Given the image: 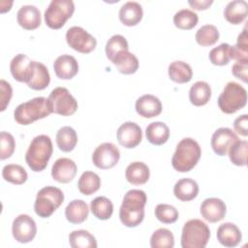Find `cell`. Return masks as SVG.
<instances>
[{"mask_svg":"<svg viewBox=\"0 0 248 248\" xmlns=\"http://www.w3.org/2000/svg\"><path fill=\"white\" fill-rule=\"evenodd\" d=\"M147 197L144 191L140 189L129 190L122 201L119 208V219L128 228L139 226L144 218V206Z\"/></svg>","mask_w":248,"mask_h":248,"instance_id":"obj_1","label":"cell"},{"mask_svg":"<svg viewBox=\"0 0 248 248\" xmlns=\"http://www.w3.org/2000/svg\"><path fill=\"white\" fill-rule=\"evenodd\" d=\"M201 155L202 149L198 141L192 138H184L176 145L171 158V165L175 170L187 172L194 169Z\"/></svg>","mask_w":248,"mask_h":248,"instance_id":"obj_2","label":"cell"},{"mask_svg":"<svg viewBox=\"0 0 248 248\" xmlns=\"http://www.w3.org/2000/svg\"><path fill=\"white\" fill-rule=\"evenodd\" d=\"M52 151L50 138L46 135H39L31 140L25 153V162L33 171H42L46 168Z\"/></svg>","mask_w":248,"mask_h":248,"instance_id":"obj_3","label":"cell"},{"mask_svg":"<svg viewBox=\"0 0 248 248\" xmlns=\"http://www.w3.org/2000/svg\"><path fill=\"white\" fill-rule=\"evenodd\" d=\"M52 113L49 102L45 97H36L21 103L14 110V118L20 125H29Z\"/></svg>","mask_w":248,"mask_h":248,"instance_id":"obj_4","label":"cell"},{"mask_svg":"<svg viewBox=\"0 0 248 248\" xmlns=\"http://www.w3.org/2000/svg\"><path fill=\"white\" fill-rule=\"evenodd\" d=\"M219 108L228 114L236 112L247 103V91L239 83L229 81L218 97Z\"/></svg>","mask_w":248,"mask_h":248,"instance_id":"obj_5","label":"cell"},{"mask_svg":"<svg viewBox=\"0 0 248 248\" xmlns=\"http://www.w3.org/2000/svg\"><path fill=\"white\" fill-rule=\"evenodd\" d=\"M210 237L208 226L200 219L187 221L181 232L182 248H204Z\"/></svg>","mask_w":248,"mask_h":248,"instance_id":"obj_6","label":"cell"},{"mask_svg":"<svg viewBox=\"0 0 248 248\" xmlns=\"http://www.w3.org/2000/svg\"><path fill=\"white\" fill-rule=\"evenodd\" d=\"M63 192L54 186H46L42 188L34 202L35 213L42 218H48L63 203Z\"/></svg>","mask_w":248,"mask_h":248,"instance_id":"obj_7","label":"cell"},{"mask_svg":"<svg viewBox=\"0 0 248 248\" xmlns=\"http://www.w3.org/2000/svg\"><path fill=\"white\" fill-rule=\"evenodd\" d=\"M74 12L75 4L72 0H51L45 11V22L51 29H60Z\"/></svg>","mask_w":248,"mask_h":248,"instance_id":"obj_8","label":"cell"},{"mask_svg":"<svg viewBox=\"0 0 248 248\" xmlns=\"http://www.w3.org/2000/svg\"><path fill=\"white\" fill-rule=\"evenodd\" d=\"M47 100L52 112L62 116H70L78 109L76 98L65 87H55L52 89Z\"/></svg>","mask_w":248,"mask_h":248,"instance_id":"obj_9","label":"cell"},{"mask_svg":"<svg viewBox=\"0 0 248 248\" xmlns=\"http://www.w3.org/2000/svg\"><path fill=\"white\" fill-rule=\"evenodd\" d=\"M66 41L70 47L80 53H89L97 46L96 39L80 26H72L66 32Z\"/></svg>","mask_w":248,"mask_h":248,"instance_id":"obj_10","label":"cell"},{"mask_svg":"<svg viewBox=\"0 0 248 248\" xmlns=\"http://www.w3.org/2000/svg\"><path fill=\"white\" fill-rule=\"evenodd\" d=\"M120 151L111 142H104L98 145L93 154H92V162L93 164L101 169L108 170L113 168L119 161Z\"/></svg>","mask_w":248,"mask_h":248,"instance_id":"obj_11","label":"cell"},{"mask_svg":"<svg viewBox=\"0 0 248 248\" xmlns=\"http://www.w3.org/2000/svg\"><path fill=\"white\" fill-rule=\"evenodd\" d=\"M14 238L19 243H28L34 239L37 233V226L34 219L27 214L16 216L12 224Z\"/></svg>","mask_w":248,"mask_h":248,"instance_id":"obj_12","label":"cell"},{"mask_svg":"<svg viewBox=\"0 0 248 248\" xmlns=\"http://www.w3.org/2000/svg\"><path fill=\"white\" fill-rule=\"evenodd\" d=\"M117 140L125 148L138 146L142 140L141 128L135 122L127 121L121 124L116 132Z\"/></svg>","mask_w":248,"mask_h":248,"instance_id":"obj_13","label":"cell"},{"mask_svg":"<svg viewBox=\"0 0 248 248\" xmlns=\"http://www.w3.org/2000/svg\"><path fill=\"white\" fill-rule=\"evenodd\" d=\"M34 62L23 53L16 54L10 63V71L13 78L19 82H28L34 69Z\"/></svg>","mask_w":248,"mask_h":248,"instance_id":"obj_14","label":"cell"},{"mask_svg":"<svg viewBox=\"0 0 248 248\" xmlns=\"http://www.w3.org/2000/svg\"><path fill=\"white\" fill-rule=\"evenodd\" d=\"M238 140L237 135L230 128L221 127L217 129L210 140L213 151L219 156H225L228 153L231 145Z\"/></svg>","mask_w":248,"mask_h":248,"instance_id":"obj_15","label":"cell"},{"mask_svg":"<svg viewBox=\"0 0 248 248\" xmlns=\"http://www.w3.org/2000/svg\"><path fill=\"white\" fill-rule=\"evenodd\" d=\"M200 212L202 217L207 222L216 223L225 217L227 206L221 199L207 198L202 202Z\"/></svg>","mask_w":248,"mask_h":248,"instance_id":"obj_16","label":"cell"},{"mask_svg":"<svg viewBox=\"0 0 248 248\" xmlns=\"http://www.w3.org/2000/svg\"><path fill=\"white\" fill-rule=\"evenodd\" d=\"M77 170V165L72 159L62 157L57 159L52 165L51 176L59 183H69L75 178Z\"/></svg>","mask_w":248,"mask_h":248,"instance_id":"obj_17","label":"cell"},{"mask_svg":"<svg viewBox=\"0 0 248 248\" xmlns=\"http://www.w3.org/2000/svg\"><path fill=\"white\" fill-rule=\"evenodd\" d=\"M136 111L144 118H152L158 116L162 112V103L154 95L145 94L138 98L136 101Z\"/></svg>","mask_w":248,"mask_h":248,"instance_id":"obj_18","label":"cell"},{"mask_svg":"<svg viewBox=\"0 0 248 248\" xmlns=\"http://www.w3.org/2000/svg\"><path fill=\"white\" fill-rule=\"evenodd\" d=\"M53 70L57 78L61 79H71L78 72V63L74 56L62 54L55 59Z\"/></svg>","mask_w":248,"mask_h":248,"instance_id":"obj_19","label":"cell"},{"mask_svg":"<svg viewBox=\"0 0 248 248\" xmlns=\"http://www.w3.org/2000/svg\"><path fill=\"white\" fill-rule=\"evenodd\" d=\"M17 23L26 30H34L41 24V12L34 5H23L16 14Z\"/></svg>","mask_w":248,"mask_h":248,"instance_id":"obj_20","label":"cell"},{"mask_svg":"<svg viewBox=\"0 0 248 248\" xmlns=\"http://www.w3.org/2000/svg\"><path fill=\"white\" fill-rule=\"evenodd\" d=\"M241 238V232L233 223H223L217 229V239L225 247L237 246Z\"/></svg>","mask_w":248,"mask_h":248,"instance_id":"obj_21","label":"cell"},{"mask_svg":"<svg viewBox=\"0 0 248 248\" xmlns=\"http://www.w3.org/2000/svg\"><path fill=\"white\" fill-rule=\"evenodd\" d=\"M142 16V7L136 1H128L124 3L118 13L120 21L126 26L137 25L141 20Z\"/></svg>","mask_w":248,"mask_h":248,"instance_id":"obj_22","label":"cell"},{"mask_svg":"<svg viewBox=\"0 0 248 248\" xmlns=\"http://www.w3.org/2000/svg\"><path fill=\"white\" fill-rule=\"evenodd\" d=\"M112 64L117 71L124 75H132L139 69V60L137 56L129 50H123L117 53L112 59Z\"/></svg>","mask_w":248,"mask_h":248,"instance_id":"obj_23","label":"cell"},{"mask_svg":"<svg viewBox=\"0 0 248 248\" xmlns=\"http://www.w3.org/2000/svg\"><path fill=\"white\" fill-rule=\"evenodd\" d=\"M150 170L147 165L143 162H132L128 165L125 170L127 181L133 185H142L149 179Z\"/></svg>","mask_w":248,"mask_h":248,"instance_id":"obj_24","label":"cell"},{"mask_svg":"<svg viewBox=\"0 0 248 248\" xmlns=\"http://www.w3.org/2000/svg\"><path fill=\"white\" fill-rule=\"evenodd\" d=\"M248 14V3L244 0H232L224 10L225 18L232 24H240Z\"/></svg>","mask_w":248,"mask_h":248,"instance_id":"obj_25","label":"cell"},{"mask_svg":"<svg viewBox=\"0 0 248 248\" xmlns=\"http://www.w3.org/2000/svg\"><path fill=\"white\" fill-rule=\"evenodd\" d=\"M173 194L182 202L192 201L199 194V185L192 178H181L174 184Z\"/></svg>","mask_w":248,"mask_h":248,"instance_id":"obj_26","label":"cell"},{"mask_svg":"<svg viewBox=\"0 0 248 248\" xmlns=\"http://www.w3.org/2000/svg\"><path fill=\"white\" fill-rule=\"evenodd\" d=\"M89 213L87 203L82 200H73L65 208L66 219L72 224H80L84 222Z\"/></svg>","mask_w":248,"mask_h":248,"instance_id":"obj_27","label":"cell"},{"mask_svg":"<svg viewBox=\"0 0 248 248\" xmlns=\"http://www.w3.org/2000/svg\"><path fill=\"white\" fill-rule=\"evenodd\" d=\"M145 136L150 143L162 145L166 143L170 138V129L164 122L155 121L146 127Z\"/></svg>","mask_w":248,"mask_h":248,"instance_id":"obj_28","label":"cell"},{"mask_svg":"<svg viewBox=\"0 0 248 248\" xmlns=\"http://www.w3.org/2000/svg\"><path fill=\"white\" fill-rule=\"evenodd\" d=\"M50 82V76L47 68L41 62H34V69L32 76L27 82L28 87L34 90H43L48 86Z\"/></svg>","mask_w":248,"mask_h":248,"instance_id":"obj_29","label":"cell"},{"mask_svg":"<svg viewBox=\"0 0 248 248\" xmlns=\"http://www.w3.org/2000/svg\"><path fill=\"white\" fill-rule=\"evenodd\" d=\"M211 97L210 85L203 80L196 81L189 90V100L191 104L197 107L204 106Z\"/></svg>","mask_w":248,"mask_h":248,"instance_id":"obj_30","label":"cell"},{"mask_svg":"<svg viewBox=\"0 0 248 248\" xmlns=\"http://www.w3.org/2000/svg\"><path fill=\"white\" fill-rule=\"evenodd\" d=\"M170 78L176 83H186L192 79L193 71L191 66L180 60L171 62L168 69Z\"/></svg>","mask_w":248,"mask_h":248,"instance_id":"obj_31","label":"cell"},{"mask_svg":"<svg viewBox=\"0 0 248 248\" xmlns=\"http://www.w3.org/2000/svg\"><path fill=\"white\" fill-rule=\"evenodd\" d=\"M55 140L58 148L61 151L70 152L76 147L78 143V135L74 128L70 126H64L57 131Z\"/></svg>","mask_w":248,"mask_h":248,"instance_id":"obj_32","label":"cell"},{"mask_svg":"<svg viewBox=\"0 0 248 248\" xmlns=\"http://www.w3.org/2000/svg\"><path fill=\"white\" fill-rule=\"evenodd\" d=\"M100 186H101L100 176L97 173L90 170H86L82 172L78 182V188L79 192L85 196H90L94 194L100 189Z\"/></svg>","mask_w":248,"mask_h":248,"instance_id":"obj_33","label":"cell"},{"mask_svg":"<svg viewBox=\"0 0 248 248\" xmlns=\"http://www.w3.org/2000/svg\"><path fill=\"white\" fill-rule=\"evenodd\" d=\"M92 214L99 220H108L113 213V204L109 199L104 196L96 197L90 203Z\"/></svg>","mask_w":248,"mask_h":248,"instance_id":"obj_34","label":"cell"},{"mask_svg":"<svg viewBox=\"0 0 248 248\" xmlns=\"http://www.w3.org/2000/svg\"><path fill=\"white\" fill-rule=\"evenodd\" d=\"M69 243L72 248H96L97 240L93 234L85 230L73 231L69 234Z\"/></svg>","mask_w":248,"mask_h":248,"instance_id":"obj_35","label":"cell"},{"mask_svg":"<svg viewBox=\"0 0 248 248\" xmlns=\"http://www.w3.org/2000/svg\"><path fill=\"white\" fill-rule=\"evenodd\" d=\"M3 178L13 184L20 185L27 180V172L24 168L16 164H9L3 167L2 169Z\"/></svg>","mask_w":248,"mask_h":248,"instance_id":"obj_36","label":"cell"},{"mask_svg":"<svg viewBox=\"0 0 248 248\" xmlns=\"http://www.w3.org/2000/svg\"><path fill=\"white\" fill-rule=\"evenodd\" d=\"M219 31L213 24H205L198 29L195 35L196 42L202 46L214 45L219 40Z\"/></svg>","mask_w":248,"mask_h":248,"instance_id":"obj_37","label":"cell"},{"mask_svg":"<svg viewBox=\"0 0 248 248\" xmlns=\"http://www.w3.org/2000/svg\"><path fill=\"white\" fill-rule=\"evenodd\" d=\"M199 20L198 15L189 9H182L176 12L173 16L174 25L183 30H190L194 28Z\"/></svg>","mask_w":248,"mask_h":248,"instance_id":"obj_38","label":"cell"},{"mask_svg":"<svg viewBox=\"0 0 248 248\" xmlns=\"http://www.w3.org/2000/svg\"><path fill=\"white\" fill-rule=\"evenodd\" d=\"M230 56L231 59L238 61H248V39H247V30L246 27L237 37L236 45L231 46L230 47Z\"/></svg>","mask_w":248,"mask_h":248,"instance_id":"obj_39","label":"cell"},{"mask_svg":"<svg viewBox=\"0 0 248 248\" xmlns=\"http://www.w3.org/2000/svg\"><path fill=\"white\" fill-rule=\"evenodd\" d=\"M247 150H248L247 140H237L236 141H234L231 145L230 149L228 150L231 162L235 166H239V167L246 166Z\"/></svg>","mask_w":248,"mask_h":248,"instance_id":"obj_40","label":"cell"},{"mask_svg":"<svg viewBox=\"0 0 248 248\" xmlns=\"http://www.w3.org/2000/svg\"><path fill=\"white\" fill-rule=\"evenodd\" d=\"M150 246L152 248H172L174 246L172 232L166 228L156 230L150 237Z\"/></svg>","mask_w":248,"mask_h":248,"instance_id":"obj_41","label":"cell"},{"mask_svg":"<svg viewBox=\"0 0 248 248\" xmlns=\"http://www.w3.org/2000/svg\"><path fill=\"white\" fill-rule=\"evenodd\" d=\"M106 54L107 57L111 61V59L120 51L123 50H129V46H128V42L125 39L124 36L116 34L111 36L107 44H106Z\"/></svg>","mask_w":248,"mask_h":248,"instance_id":"obj_42","label":"cell"},{"mask_svg":"<svg viewBox=\"0 0 248 248\" xmlns=\"http://www.w3.org/2000/svg\"><path fill=\"white\" fill-rule=\"evenodd\" d=\"M177 209L170 204L159 203L155 207V217L164 224H172L178 219Z\"/></svg>","mask_w":248,"mask_h":248,"instance_id":"obj_43","label":"cell"},{"mask_svg":"<svg viewBox=\"0 0 248 248\" xmlns=\"http://www.w3.org/2000/svg\"><path fill=\"white\" fill-rule=\"evenodd\" d=\"M230 47L231 46L227 43H223L218 46L213 47L208 55L210 62L217 66L227 65L231 60Z\"/></svg>","mask_w":248,"mask_h":248,"instance_id":"obj_44","label":"cell"},{"mask_svg":"<svg viewBox=\"0 0 248 248\" xmlns=\"http://www.w3.org/2000/svg\"><path fill=\"white\" fill-rule=\"evenodd\" d=\"M0 159L5 160L10 158L16 148V141L12 134L2 131L0 134Z\"/></svg>","mask_w":248,"mask_h":248,"instance_id":"obj_45","label":"cell"},{"mask_svg":"<svg viewBox=\"0 0 248 248\" xmlns=\"http://www.w3.org/2000/svg\"><path fill=\"white\" fill-rule=\"evenodd\" d=\"M13 96V88L11 84L5 79L0 80V99H1V111H4L9 105Z\"/></svg>","mask_w":248,"mask_h":248,"instance_id":"obj_46","label":"cell"},{"mask_svg":"<svg viewBox=\"0 0 248 248\" xmlns=\"http://www.w3.org/2000/svg\"><path fill=\"white\" fill-rule=\"evenodd\" d=\"M232 75L243 82H247L248 78V61L235 62L232 67Z\"/></svg>","mask_w":248,"mask_h":248,"instance_id":"obj_47","label":"cell"},{"mask_svg":"<svg viewBox=\"0 0 248 248\" xmlns=\"http://www.w3.org/2000/svg\"><path fill=\"white\" fill-rule=\"evenodd\" d=\"M247 123H248V115L242 114L238 117H236L233 121V128L235 132H237L239 135L243 137H247Z\"/></svg>","mask_w":248,"mask_h":248,"instance_id":"obj_48","label":"cell"},{"mask_svg":"<svg viewBox=\"0 0 248 248\" xmlns=\"http://www.w3.org/2000/svg\"><path fill=\"white\" fill-rule=\"evenodd\" d=\"M213 3V0H189L188 4L194 9L198 11L206 10Z\"/></svg>","mask_w":248,"mask_h":248,"instance_id":"obj_49","label":"cell"}]
</instances>
